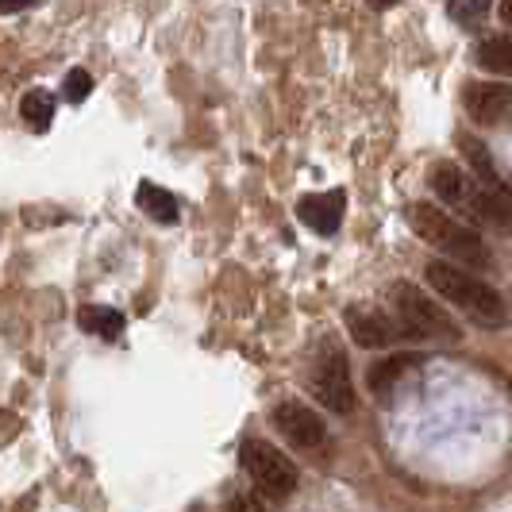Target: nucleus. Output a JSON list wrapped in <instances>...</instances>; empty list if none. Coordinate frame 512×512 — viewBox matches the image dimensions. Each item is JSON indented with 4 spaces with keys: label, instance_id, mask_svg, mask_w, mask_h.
<instances>
[{
    "label": "nucleus",
    "instance_id": "obj_1",
    "mask_svg": "<svg viewBox=\"0 0 512 512\" xmlns=\"http://www.w3.org/2000/svg\"><path fill=\"white\" fill-rule=\"evenodd\" d=\"M428 181H432L439 201L462 212L466 220L497 231H512V197H501V193L486 189L474 174H466L459 162H451V158L436 162L428 170Z\"/></svg>",
    "mask_w": 512,
    "mask_h": 512
},
{
    "label": "nucleus",
    "instance_id": "obj_2",
    "mask_svg": "<svg viewBox=\"0 0 512 512\" xmlns=\"http://www.w3.org/2000/svg\"><path fill=\"white\" fill-rule=\"evenodd\" d=\"M424 278L447 305L466 312L474 324H482V328H505L509 324V308L501 301V293L482 278H474L470 270H459L451 258H432L424 266Z\"/></svg>",
    "mask_w": 512,
    "mask_h": 512
},
{
    "label": "nucleus",
    "instance_id": "obj_3",
    "mask_svg": "<svg viewBox=\"0 0 512 512\" xmlns=\"http://www.w3.org/2000/svg\"><path fill=\"white\" fill-rule=\"evenodd\" d=\"M405 216H409V228L416 231L428 247H436L439 255H447L451 262H466V266H474V270H493L497 258H493V247L482 239V231H474L470 224H462L451 212L428 205V201L409 205Z\"/></svg>",
    "mask_w": 512,
    "mask_h": 512
},
{
    "label": "nucleus",
    "instance_id": "obj_4",
    "mask_svg": "<svg viewBox=\"0 0 512 512\" xmlns=\"http://www.w3.org/2000/svg\"><path fill=\"white\" fill-rule=\"evenodd\" d=\"M389 301H393V312L409 339H424V343H459L462 339L459 320L439 305L436 297H428L420 285L393 282Z\"/></svg>",
    "mask_w": 512,
    "mask_h": 512
},
{
    "label": "nucleus",
    "instance_id": "obj_5",
    "mask_svg": "<svg viewBox=\"0 0 512 512\" xmlns=\"http://www.w3.org/2000/svg\"><path fill=\"white\" fill-rule=\"evenodd\" d=\"M312 393L328 412H339V416L355 412L359 393H355V382H351V362L332 339L320 343V355H316V366H312Z\"/></svg>",
    "mask_w": 512,
    "mask_h": 512
},
{
    "label": "nucleus",
    "instance_id": "obj_6",
    "mask_svg": "<svg viewBox=\"0 0 512 512\" xmlns=\"http://www.w3.org/2000/svg\"><path fill=\"white\" fill-rule=\"evenodd\" d=\"M243 470L251 474V482H255L266 497H289L293 489H297V466L285 459L278 447H270L266 439H247L243 443Z\"/></svg>",
    "mask_w": 512,
    "mask_h": 512
},
{
    "label": "nucleus",
    "instance_id": "obj_7",
    "mask_svg": "<svg viewBox=\"0 0 512 512\" xmlns=\"http://www.w3.org/2000/svg\"><path fill=\"white\" fill-rule=\"evenodd\" d=\"M462 108L474 124L482 128H501L512 124V85H497V81H470L462 89Z\"/></svg>",
    "mask_w": 512,
    "mask_h": 512
},
{
    "label": "nucleus",
    "instance_id": "obj_8",
    "mask_svg": "<svg viewBox=\"0 0 512 512\" xmlns=\"http://www.w3.org/2000/svg\"><path fill=\"white\" fill-rule=\"evenodd\" d=\"M343 324H347L351 339L359 347H370V351H382V347H393L397 339H405L401 320L382 312V308H347L343 312Z\"/></svg>",
    "mask_w": 512,
    "mask_h": 512
},
{
    "label": "nucleus",
    "instance_id": "obj_9",
    "mask_svg": "<svg viewBox=\"0 0 512 512\" xmlns=\"http://www.w3.org/2000/svg\"><path fill=\"white\" fill-rule=\"evenodd\" d=\"M274 428H278L293 447H301V451H312V447L324 443V424H320V416L308 409V405H301V401H282V405L274 409Z\"/></svg>",
    "mask_w": 512,
    "mask_h": 512
},
{
    "label": "nucleus",
    "instance_id": "obj_10",
    "mask_svg": "<svg viewBox=\"0 0 512 512\" xmlns=\"http://www.w3.org/2000/svg\"><path fill=\"white\" fill-rule=\"evenodd\" d=\"M343 212H347L343 189L308 193V197H301V205H297V220H301L308 231H316V235H335L339 224H343Z\"/></svg>",
    "mask_w": 512,
    "mask_h": 512
},
{
    "label": "nucleus",
    "instance_id": "obj_11",
    "mask_svg": "<svg viewBox=\"0 0 512 512\" xmlns=\"http://www.w3.org/2000/svg\"><path fill=\"white\" fill-rule=\"evenodd\" d=\"M416 355H389V359L374 362L370 366V374H366V385H370V393L378 397V401H385L393 389H397V382L405 378V374H412L416 370Z\"/></svg>",
    "mask_w": 512,
    "mask_h": 512
},
{
    "label": "nucleus",
    "instance_id": "obj_12",
    "mask_svg": "<svg viewBox=\"0 0 512 512\" xmlns=\"http://www.w3.org/2000/svg\"><path fill=\"white\" fill-rule=\"evenodd\" d=\"M462 154H466V162H470V170H474V178L482 181L486 189L493 193H501V197H512L509 181L501 178V170H497V162H493V154L474 139V135H462Z\"/></svg>",
    "mask_w": 512,
    "mask_h": 512
},
{
    "label": "nucleus",
    "instance_id": "obj_13",
    "mask_svg": "<svg viewBox=\"0 0 512 512\" xmlns=\"http://www.w3.org/2000/svg\"><path fill=\"white\" fill-rule=\"evenodd\" d=\"M135 201L139 208L158 220V224H174L178 220V197L170 193V189H162V185H154V181H143L139 189H135Z\"/></svg>",
    "mask_w": 512,
    "mask_h": 512
},
{
    "label": "nucleus",
    "instance_id": "obj_14",
    "mask_svg": "<svg viewBox=\"0 0 512 512\" xmlns=\"http://www.w3.org/2000/svg\"><path fill=\"white\" fill-rule=\"evenodd\" d=\"M77 324L89 335H101V339H120L124 335V312L104 305H85L77 308Z\"/></svg>",
    "mask_w": 512,
    "mask_h": 512
},
{
    "label": "nucleus",
    "instance_id": "obj_15",
    "mask_svg": "<svg viewBox=\"0 0 512 512\" xmlns=\"http://www.w3.org/2000/svg\"><path fill=\"white\" fill-rule=\"evenodd\" d=\"M478 66L489 70V74H501V77H512V39L509 35H489L478 43Z\"/></svg>",
    "mask_w": 512,
    "mask_h": 512
},
{
    "label": "nucleus",
    "instance_id": "obj_16",
    "mask_svg": "<svg viewBox=\"0 0 512 512\" xmlns=\"http://www.w3.org/2000/svg\"><path fill=\"white\" fill-rule=\"evenodd\" d=\"M20 116L31 131H47L54 124V97L47 89H31L20 101Z\"/></svg>",
    "mask_w": 512,
    "mask_h": 512
},
{
    "label": "nucleus",
    "instance_id": "obj_17",
    "mask_svg": "<svg viewBox=\"0 0 512 512\" xmlns=\"http://www.w3.org/2000/svg\"><path fill=\"white\" fill-rule=\"evenodd\" d=\"M447 12H451V20H459V24L470 27L489 12V0H451Z\"/></svg>",
    "mask_w": 512,
    "mask_h": 512
},
{
    "label": "nucleus",
    "instance_id": "obj_18",
    "mask_svg": "<svg viewBox=\"0 0 512 512\" xmlns=\"http://www.w3.org/2000/svg\"><path fill=\"white\" fill-rule=\"evenodd\" d=\"M62 85H66V101L70 104H81L89 93H93V77H89V70H70Z\"/></svg>",
    "mask_w": 512,
    "mask_h": 512
},
{
    "label": "nucleus",
    "instance_id": "obj_19",
    "mask_svg": "<svg viewBox=\"0 0 512 512\" xmlns=\"http://www.w3.org/2000/svg\"><path fill=\"white\" fill-rule=\"evenodd\" d=\"M35 0H0V12L4 16H12V12H24V8H31Z\"/></svg>",
    "mask_w": 512,
    "mask_h": 512
},
{
    "label": "nucleus",
    "instance_id": "obj_20",
    "mask_svg": "<svg viewBox=\"0 0 512 512\" xmlns=\"http://www.w3.org/2000/svg\"><path fill=\"white\" fill-rule=\"evenodd\" d=\"M366 4H370V8H378V12H385V8H393L397 0H366Z\"/></svg>",
    "mask_w": 512,
    "mask_h": 512
},
{
    "label": "nucleus",
    "instance_id": "obj_21",
    "mask_svg": "<svg viewBox=\"0 0 512 512\" xmlns=\"http://www.w3.org/2000/svg\"><path fill=\"white\" fill-rule=\"evenodd\" d=\"M501 16H505V20L512 24V0H505V4H501Z\"/></svg>",
    "mask_w": 512,
    "mask_h": 512
}]
</instances>
